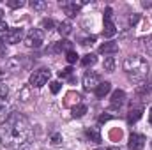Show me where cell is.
<instances>
[{
  "label": "cell",
  "instance_id": "obj_15",
  "mask_svg": "<svg viewBox=\"0 0 152 150\" xmlns=\"http://www.w3.org/2000/svg\"><path fill=\"white\" fill-rule=\"evenodd\" d=\"M117 51H118L117 42H104L99 46V53H103V55H110V53H117Z\"/></svg>",
  "mask_w": 152,
  "mask_h": 150
},
{
  "label": "cell",
  "instance_id": "obj_29",
  "mask_svg": "<svg viewBox=\"0 0 152 150\" xmlns=\"http://www.w3.org/2000/svg\"><path fill=\"white\" fill-rule=\"evenodd\" d=\"M66 60H67L69 64H75L76 60H78V53H76V51H73V50H71V51H67V55H66Z\"/></svg>",
  "mask_w": 152,
  "mask_h": 150
},
{
  "label": "cell",
  "instance_id": "obj_39",
  "mask_svg": "<svg viewBox=\"0 0 152 150\" xmlns=\"http://www.w3.org/2000/svg\"><path fill=\"white\" fill-rule=\"evenodd\" d=\"M2 14H4V12H2V9H0V18H2ZM0 21H2V20H0Z\"/></svg>",
  "mask_w": 152,
  "mask_h": 150
},
{
  "label": "cell",
  "instance_id": "obj_18",
  "mask_svg": "<svg viewBox=\"0 0 152 150\" xmlns=\"http://www.w3.org/2000/svg\"><path fill=\"white\" fill-rule=\"evenodd\" d=\"M103 69H104L106 73H113L115 71V58L113 57H106V58H104V62H103Z\"/></svg>",
  "mask_w": 152,
  "mask_h": 150
},
{
  "label": "cell",
  "instance_id": "obj_37",
  "mask_svg": "<svg viewBox=\"0 0 152 150\" xmlns=\"http://www.w3.org/2000/svg\"><path fill=\"white\" fill-rule=\"evenodd\" d=\"M149 122H151V125H152V106H151V110H149Z\"/></svg>",
  "mask_w": 152,
  "mask_h": 150
},
{
  "label": "cell",
  "instance_id": "obj_35",
  "mask_svg": "<svg viewBox=\"0 0 152 150\" xmlns=\"http://www.w3.org/2000/svg\"><path fill=\"white\" fill-rule=\"evenodd\" d=\"M138 20H140V14H133V16L129 18V23H131V25H134Z\"/></svg>",
  "mask_w": 152,
  "mask_h": 150
},
{
  "label": "cell",
  "instance_id": "obj_12",
  "mask_svg": "<svg viewBox=\"0 0 152 150\" xmlns=\"http://www.w3.org/2000/svg\"><path fill=\"white\" fill-rule=\"evenodd\" d=\"M110 90H112V83H110V81H101V83L96 87L94 94H96V97L103 99L104 95H108V94H110Z\"/></svg>",
  "mask_w": 152,
  "mask_h": 150
},
{
  "label": "cell",
  "instance_id": "obj_40",
  "mask_svg": "<svg viewBox=\"0 0 152 150\" xmlns=\"http://www.w3.org/2000/svg\"><path fill=\"white\" fill-rule=\"evenodd\" d=\"M20 150H25V149H20Z\"/></svg>",
  "mask_w": 152,
  "mask_h": 150
},
{
  "label": "cell",
  "instance_id": "obj_41",
  "mask_svg": "<svg viewBox=\"0 0 152 150\" xmlns=\"http://www.w3.org/2000/svg\"><path fill=\"white\" fill-rule=\"evenodd\" d=\"M110 150H115V149H110Z\"/></svg>",
  "mask_w": 152,
  "mask_h": 150
},
{
  "label": "cell",
  "instance_id": "obj_11",
  "mask_svg": "<svg viewBox=\"0 0 152 150\" xmlns=\"http://www.w3.org/2000/svg\"><path fill=\"white\" fill-rule=\"evenodd\" d=\"M60 7H62V11L69 18H75L76 14H78V11H80V7H81V4H76V2H62Z\"/></svg>",
  "mask_w": 152,
  "mask_h": 150
},
{
  "label": "cell",
  "instance_id": "obj_28",
  "mask_svg": "<svg viewBox=\"0 0 152 150\" xmlns=\"http://www.w3.org/2000/svg\"><path fill=\"white\" fill-rule=\"evenodd\" d=\"M60 88H62L60 81H51V83H50V90H51V94H58Z\"/></svg>",
  "mask_w": 152,
  "mask_h": 150
},
{
  "label": "cell",
  "instance_id": "obj_1",
  "mask_svg": "<svg viewBox=\"0 0 152 150\" xmlns=\"http://www.w3.org/2000/svg\"><path fill=\"white\" fill-rule=\"evenodd\" d=\"M28 136L30 124L20 113L12 111L5 118V122L0 124V143L4 147H21Z\"/></svg>",
  "mask_w": 152,
  "mask_h": 150
},
{
  "label": "cell",
  "instance_id": "obj_20",
  "mask_svg": "<svg viewBox=\"0 0 152 150\" xmlns=\"http://www.w3.org/2000/svg\"><path fill=\"white\" fill-rule=\"evenodd\" d=\"M96 62H97V58H96V55H92V53H88V55H85V57L81 58V66H83V67L94 66Z\"/></svg>",
  "mask_w": 152,
  "mask_h": 150
},
{
  "label": "cell",
  "instance_id": "obj_42",
  "mask_svg": "<svg viewBox=\"0 0 152 150\" xmlns=\"http://www.w3.org/2000/svg\"><path fill=\"white\" fill-rule=\"evenodd\" d=\"M96 150H99V149H96Z\"/></svg>",
  "mask_w": 152,
  "mask_h": 150
},
{
  "label": "cell",
  "instance_id": "obj_22",
  "mask_svg": "<svg viewBox=\"0 0 152 150\" xmlns=\"http://www.w3.org/2000/svg\"><path fill=\"white\" fill-rule=\"evenodd\" d=\"M85 113H87V106H85V104H81V103H80L78 106H75V108H73V117H75V118L83 117Z\"/></svg>",
  "mask_w": 152,
  "mask_h": 150
},
{
  "label": "cell",
  "instance_id": "obj_23",
  "mask_svg": "<svg viewBox=\"0 0 152 150\" xmlns=\"http://www.w3.org/2000/svg\"><path fill=\"white\" fill-rule=\"evenodd\" d=\"M142 46L149 55H152V37H143L142 39Z\"/></svg>",
  "mask_w": 152,
  "mask_h": 150
},
{
  "label": "cell",
  "instance_id": "obj_10",
  "mask_svg": "<svg viewBox=\"0 0 152 150\" xmlns=\"http://www.w3.org/2000/svg\"><path fill=\"white\" fill-rule=\"evenodd\" d=\"M23 39V30L21 28H9L7 36L4 39V42H9V44H16Z\"/></svg>",
  "mask_w": 152,
  "mask_h": 150
},
{
  "label": "cell",
  "instance_id": "obj_34",
  "mask_svg": "<svg viewBox=\"0 0 152 150\" xmlns=\"http://www.w3.org/2000/svg\"><path fill=\"white\" fill-rule=\"evenodd\" d=\"M94 42H96V37H90V39H83V41H81V44H83V46H88V44H94Z\"/></svg>",
  "mask_w": 152,
  "mask_h": 150
},
{
  "label": "cell",
  "instance_id": "obj_14",
  "mask_svg": "<svg viewBox=\"0 0 152 150\" xmlns=\"http://www.w3.org/2000/svg\"><path fill=\"white\" fill-rule=\"evenodd\" d=\"M85 136H87L90 141H94V143H101V133H99L97 127H88V129L85 131Z\"/></svg>",
  "mask_w": 152,
  "mask_h": 150
},
{
  "label": "cell",
  "instance_id": "obj_17",
  "mask_svg": "<svg viewBox=\"0 0 152 150\" xmlns=\"http://www.w3.org/2000/svg\"><path fill=\"white\" fill-rule=\"evenodd\" d=\"M62 50H67V51H71V42L69 41H62V42H57L53 48H50L48 51L50 53H55V51H62Z\"/></svg>",
  "mask_w": 152,
  "mask_h": 150
},
{
  "label": "cell",
  "instance_id": "obj_5",
  "mask_svg": "<svg viewBox=\"0 0 152 150\" xmlns=\"http://www.w3.org/2000/svg\"><path fill=\"white\" fill-rule=\"evenodd\" d=\"M117 34V27L113 23V11L112 7H106L104 11V28H103V36L104 37H113Z\"/></svg>",
  "mask_w": 152,
  "mask_h": 150
},
{
  "label": "cell",
  "instance_id": "obj_3",
  "mask_svg": "<svg viewBox=\"0 0 152 150\" xmlns=\"http://www.w3.org/2000/svg\"><path fill=\"white\" fill-rule=\"evenodd\" d=\"M50 78H51V71H50V69H46V67H41V69L34 71V73L30 74L28 83H30V87L41 88V87H44V85L50 81Z\"/></svg>",
  "mask_w": 152,
  "mask_h": 150
},
{
  "label": "cell",
  "instance_id": "obj_13",
  "mask_svg": "<svg viewBox=\"0 0 152 150\" xmlns=\"http://www.w3.org/2000/svg\"><path fill=\"white\" fill-rule=\"evenodd\" d=\"M126 103V92L124 90H115L112 94V106L113 108H120Z\"/></svg>",
  "mask_w": 152,
  "mask_h": 150
},
{
  "label": "cell",
  "instance_id": "obj_16",
  "mask_svg": "<svg viewBox=\"0 0 152 150\" xmlns=\"http://www.w3.org/2000/svg\"><path fill=\"white\" fill-rule=\"evenodd\" d=\"M136 94H138V95L152 94V83H149V81H142V83L136 87Z\"/></svg>",
  "mask_w": 152,
  "mask_h": 150
},
{
  "label": "cell",
  "instance_id": "obj_21",
  "mask_svg": "<svg viewBox=\"0 0 152 150\" xmlns=\"http://www.w3.org/2000/svg\"><path fill=\"white\" fill-rule=\"evenodd\" d=\"M108 136H110V140H112V141H115V143H117V141H120V140H122V129L113 127V129L110 131V134H108Z\"/></svg>",
  "mask_w": 152,
  "mask_h": 150
},
{
  "label": "cell",
  "instance_id": "obj_9",
  "mask_svg": "<svg viewBox=\"0 0 152 150\" xmlns=\"http://www.w3.org/2000/svg\"><path fill=\"white\" fill-rule=\"evenodd\" d=\"M142 115H143V106L142 104H133L129 113H127V122L134 124V122H138L142 118Z\"/></svg>",
  "mask_w": 152,
  "mask_h": 150
},
{
  "label": "cell",
  "instance_id": "obj_19",
  "mask_svg": "<svg viewBox=\"0 0 152 150\" xmlns=\"http://www.w3.org/2000/svg\"><path fill=\"white\" fill-rule=\"evenodd\" d=\"M71 30H73V27H71L69 21H62V23H58V32H60L62 36H69Z\"/></svg>",
  "mask_w": 152,
  "mask_h": 150
},
{
  "label": "cell",
  "instance_id": "obj_7",
  "mask_svg": "<svg viewBox=\"0 0 152 150\" xmlns=\"http://www.w3.org/2000/svg\"><path fill=\"white\" fill-rule=\"evenodd\" d=\"M145 141H147V138H145L143 134L133 133V134L129 136V143H127V147H129V150H142L143 147H145Z\"/></svg>",
  "mask_w": 152,
  "mask_h": 150
},
{
  "label": "cell",
  "instance_id": "obj_38",
  "mask_svg": "<svg viewBox=\"0 0 152 150\" xmlns=\"http://www.w3.org/2000/svg\"><path fill=\"white\" fill-rule=\"evenodd\" d=\"M5 108V101H0V110H4Z\"/></svg>",
  "mask_w": 152,
  "mask_h": 150
},
{
  "label": "cell",
  "instance_id": "obj_24",
  "mask_svg": "<svg viewBox=\"0 0 152 150\" xmlns=\"http://www.w3.org/2000/svg\"><path fill=\"white\" fill-rule=\"evenodd\" d=\"M58 76H60L62 79H71V81H73V69H71V67H66V69H62V71L58 73Z\"/></svg>",
  "mask_w": 152,
  "mask_h": 150
},
{
  "label": "cell",
  "instance_id": "obj_25",
  "mask_svg": "<svg viewBox=\"0 0 152 150\" xmlns=\"http://www.w3.org/2000/svg\"><path fill=\"white\" fill-rule=\"evenodd\" d=\"M7 32H9V27H7V23H5V21H0V42L5 39Z\"/></svg>",
  "mask_w": 152,
  "mask_h": 150
},
{
  "label": "cell",
  "instance_id": "obj_27",
  "mask_svg": "<svg viewBox=\"0 0 152 150\" xmlns=\"http://www.w3.org/2000/svg\"><path fill=\"white\" fill-rule=\"evenodd\" d=\"M7 5H9L11 9H18V7H23V5H25V2H23V0H9V2H7Z\"/></svg>",
  "mask_w": 152,
  "mask_h": 150
},
{
  "label": "cell",
  "instance_id": "obj_32",
  "mask_svg": "<svg viewBox=\"0 0 152 150\" xmlns=\"http://www.w3.org/2000/svg\"><path fill=\"white\" fill-rule=\"evenodd\" d=\"M42 27H44L46 30H51V28L55 27V21H53V20H42Z\"/></svg>",
  "mask_w": 152,
  "mask_h": 150
},
{
  "label": "cell",
  "instance_id": "obj_30",
  "mask_svg": "<svg viewBox=\"0 0 152 150\" xmlns=\"http://www.w3.org/2000/svg\"><path fill=\"white\" fill-rule=\"evenodd\" d=\"M20 99H21L23 103H27V101L30 99V94H28V87H25V88L20 92Z\"/></svg>",
  "mask_w": 152,
  "mask_h": 150
},
{
  "label": "cell",
  "instance_id": "obj_6",
  "mask_svg": "<svg viewBox=\"0 0 152 150\" xmlns=\"http://www.w3.org/2000/svg\"><path fill=\"white\" fill-rule=\"evenodd\" d=\"M99 83H101V78L97 73H94V71L85 73V76H83V88L85 90H96V87Z\"/></svg>",
  "mask_w": 152,
  "mask_h": 150
},
{
  "label": "cell",
  "instance_id": "obj_4",
  "mask_svg": "<svg viewBox=\"0 0 152 150\" xmlns=\"http://www.w3.org/2000/svg\"><path fill=\"white\" fill-rule=\"evenodd\" d=\"M42 42H44V34H42V30H39V28H32V30L25 36V46H27V48L37 50V48L42 46Z\"/></svg>",
  "mask_w": 152,
  "mask_h": 150
},
{
  "label": "cell",
  "instance_id": "obj_2",
  "mask_svg": "<svg viewBox=\"0 0 152 150\" xmlns=\"http://www.w3.org/2000/svg\"><path fill=\"white\" fill-rule=\"evenodd\" d=\"M124 71L129 76V79H133L136 83H142L149 74V64L143 57L133 55V57H127L124 60Z\"/></svg>",
  "mask_w": 152,
  "mask_h": 150
},
{
  "label": "cell",
  "instance_id": "obj_8",
  "mask_svg": "<svg viewBox=\"0 0 152 150\" xmlns=\"http://www.w3.org/2000/svg\"><path fill=\"white\" fill-rule=\"evenodd\" d=\"M80 99H81V95L78 94V92H75V90H71V92H67L66 94V97H64V106L66 108H75V106H78L80 104Z\"/></svg>",
  "mask_w": 152,
  "mask_h": 150
},
{
  "label": "cell",
  "instance_id": "obj_26",
  "mask_svg": "<svg viewBox=\"0 0 152 150\" xmlns=\"http://www.w3.org/2000/svg\"><path fill=\"white\" fill-rule=\"evenodd\" d=\"M30 5H32V9H36V11H42V9H46V2H39V0H32L30 2Z\"/></svg>",
  "mask_w": 152,
  "mask_h": 150
},
{
  "label": "cell",
  "instance_id": "obj_31",
  "mask_svg": "<svg viewBox=\"0 0 152 150\" xmlns=\"http://www.w3.org/2000/svg\"><path fill=\"white\" fill-rule=\"evenodd\" d=\"M7 95H9V88L5 85H0V101H5Z\"/></svg>",
  "mask_w": 152,
  "mask_h": 150
},
{
  "label": "cell",
  "instance_id": "obj_33",
  "mask_svg": "<svg viewBox=\"0 0 152 150\" xmlns=\"http://www.w3.org/2000/svg\"><path fill=\"white\" fill-rule=\"evenodd\" d=\"M60 141H62V136H60V134H53V136H51V143H53V145H58Z\"/></svg>",
  "mask_w": 152,
  "mask_h": 150
},
{
  "label": "cell",
  "instance_id": "obj_36",
  "mask_svg": "<svg viewBox=\"0 0 152 150\" xmlns=\"http://www.w3.org/2000/svg\"><path fill=\"white\" fill-rule=\"evenodd\" d=\"M106 120H110V115H101V117H99V124H103V122H106Z\"/></svg>",
  "mask_w": 152,
  "mask_h": 150
}]
</instances>
